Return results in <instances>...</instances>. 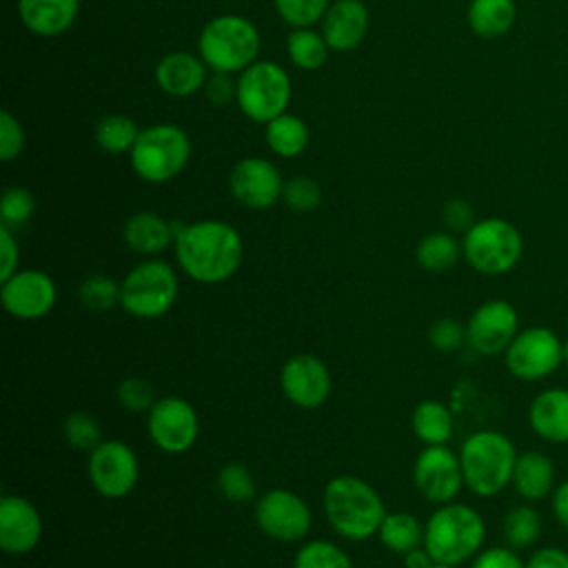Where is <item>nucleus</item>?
Returning <instances> with one entry per match:
<instances>
[{"instance_id":"nucleus-1","label":"nucleus","mask_w":568,"mask_h":568,"mask_svg":"<svg viewBox=\"0 0 568 568\" xmlns=\"http://www.w3.org/2000/svg\"><path fill=\"white\" fill-rule=\"evenodd\" d=\"M173 248L180 271L200 284L226 282L235 275L244 257L242 235L224 220L184 224Z\"/></svg>"},{"instance_id":"nucleus-2","label":"nucleus","mask_w":568,"mask_h":568,"mask_svg":"<svg viewBox=\"0 0 568 568\" xmlns=\"http://www.w3.org/2000/svg\"><path fill=\"white\" fill-rule=\"evenodd\" d=\"M322 504L331 528L351 541H364L377 535L386 517L379 493L355 475L333 477L324 488Z\"/></svg>"},{"instance_id":"nucleus-3","label":"nucleus","mask_w":568,"mask_h":568,"mask_svg":"<svg viewBox=\"0 0 568 568\" xmlns=\"http://www.w3.org/2000/svg\"><path fill=\"white\" fill-rule=\"evenodd\" d=\"M486 539V521L468 504H442L424 524V548L433 561L459 566L473 559Z\"/></svg>"},{"instance_id":"nucleus-4","label":"nucleus","mask_w":568,"mask_h":568,"mask_svg":"<svg viewBox=\"0 0 568 568\" xmlns=\"http://www.w3.org/2000/svg\"><path fill=\"white\" fill-rule=\"evenodd\" d=\"M517 448L508 435L484 428L470 433L459 448L466 488L477 497H495L510 486Z\"/></svg>"},{"instance_id":"nucleus-5","label":"nucleus","mask_w":568,"mask_h":568,"mask_svg":"<svg viewBox=\"0 0 568 568\" xmlns=\"http://www.w3.org/2000/svg\"><path fill=\"white\" fill-rule=\"evenodd\" d=\"M197 53L211 71L242 73L257 60L260 31L244 16H215L200 31Z\"/></svg>"},{"instance_id":"nucleus-6","label":"nucleus","mask_w":568,"mask_h":568,"mask_svg":"<svg viewBox=\"0 0 568 568\" xmlns=\"http://www.w3.org/2000/svg\"><path fill=\"white\" fill-rule=\"evenodd\" d=\"M191 138L171 122L151 124L140 131L131 149V169L149 184H164L178 178L191 160Z\"/></svg>"},{"instance_id":"nucleus-7","label":"nucleus","mask_w":568,"mask_h":568,"mask_svg":"<svg viewBox=\"0 0 568 568\" xmlns=\"http://www.w3.org/2000/svg\"><path fill=\"white\" fill-rule=\"evenodd\" d=\"M524 255L519 229L504 217L477 220L462 237V257L481 275H506Z\"/></svg>"},{"instance_id":"nucleus-8","label":"nucleus","mask_w":568,"mask_h":568,"mask_svg":"<svg viewBox=\"0 0 568 568\" xmlns=\"http://www.w3.org/2000/svg\"><path fill=\"white\" fill-rule=\"evenodd\" d=\"M180 280L171 264L149 257L138 262L120 282V306L138 320H158L178 302Z\"/></svg>"},{"instance_id":"nucleus-9","label":"nucleus","mask_w":568,"mask_h":568,"mask_svg":"<svg viewBox=\"0 0 568 568\" xmlns=\"http://www.w3.org/2000/svg\"><path fill=\"white\" fill-rule=\"evenodd\" d=\"M293 84L288 73L273 60H255L237 78V106L240 111L260 124L286 113Z\"/></svg>"},{"instance_id":"nucleus-10","label":"nucleus","mask_w":568,"mask_h":568,"mask_svg":"<svg viewBox=\"0 0 568 568\" xmlns=\"http://www.w3.org/2000/svg\"><path fill=\"white\" fill-rule=\"evenodd\" d=\"M559 335L548 326H526L521 328L504 353L506 368L513 377L521 382H539L550 377L561 364Z\"/></svg>"},{"instance_id":"nucleus-11","label":"nucleus","mask_w":568,"mask_h":568,"mask_svg":"<svg viewBox=\"0 0 568 568\" xmlns=\"http://www.w3.org/2000/svg\"><path fill=\"white\" fill-rule=\"evenodd\" d=\"M87 473L98 495L120 499L135 488L140 479V462L129 444L120 439H102L89 453Z\"/></svg>"},{"instance_id":"nucleus-12","label":"nucleus","mask_w":568,"mask_h":568,"mask_svg":"<svg viewBox=\"0 0 568 568\" xmlns=\"http://www.w3.org/2000/svg\"><path fill=\"white\" fill-rule=\"evenodd\" d=\"M146 430L155 448L166 455L186 453L200 435V417L195 408L178 397H160L146 415Z\"/></svg>"},{"instance_id":"nucleus-13","label":"nucleus","mask_w":568,"mask_h":568,"mask_svg":"<svg viewBox=\"0 0 568 568\" xmlns=\"http://www.w3.org/2000/svg\"><path fill=\"white\" fill-rule=\"evenodd\" d=\"M255 524L266 537L291 544L308 535L313 513L297 493L271 488L255 504Z\"/></svg>"},{"instance_id":"nucleus-14","label":"nucleus","mask_w":568,"mask_h":568,"mask_svg":"<svg viewBox=\"0 0 568 568\" xmlns=\"http://www.w3.org/2000/svg\"><path fill=\"white\" fill-rule=\"evenodd\" d=\"M0 302L11 317L40 320L58 302V286L47 271L18 268L0 286Z\"/></svg>"},{"instance_id":"nucleus-15","label":"nucleus","mask_w":568,"mask_h":568,"mask_svg":"<svg viewBox=\"0 0 568 568\" xmlns=\"http://www.w3.org/2000/svg\"><path fill=\"white\" fill-rule=\"evenodd\" d=\"M413 481L424 499L439 506L453 501L462 486H466L459 453L450 450L446 444L424 446L415 459Z\"/></svg>"},{"instance_id":"nucleus-16","label":"nucleus","mask_w":568,"mask_h":568,"mask_svg":"<svg viewBox=\"0 0 568 568\" xmlns=\"http://www.w3.org/2000/svg\"><path fill=\"white\" fill-rule=\"evenodd\" d=\"M519 331L517 308L506 300H488L468 317L466 344L479 355H499L506 353Z\"/></svg>"},{"instance_id":"nucleus-17","label":"nucleus","mask_w":568,"mask_h":568,"mask_svg":"<svg viewBox=\"0 0 568 568\" xmlns=\"http://www.w3.org/2000/svg\"><path fill=\"white\" fill-rule=\"evenodd\" d=\"M231 195L246 209H271L284 193V178L280 169L260 155L242 158L229 173Z\"/></svg>"},{"instance_id":"nucleus-18","label":"nucleus","mask_w":568,"mask_h":568,"mask_svg":"<svg viewBox=\"0 0 568 568\" xmlns=\"http://www.w3.org/2000/svg\"><path fill=\"white\" fill-rule=\"evenodd\" d=\"M280 386L293 406L313 410L331 395V373L317 355L297 353L284 362L280 371Z\"/></svg>"},{"instance_id":"nucleus-19","label":"nucleus","mask_w":568,"mask_h":568,"mask_svg":"<svg viewBox=\"0 0 568 568\" xmlns=\"http://www.w3.org/2000/svg\"><path fill=\"white\" fill-rule=\"evenodd\" d=\"M42 537L40 510L20 495L0 497V548L9 555L31 552Z\"/></svg>"},{"instance_id":"nucleus-20","label":"nucleus","mask_w":568,"mask_h":568,"mask_svg":"<svg viewBox=\"0 0 568 568\" xmlns=\"http://www.w3.org/2000/svg\"><path fill=\"white\" fill-rule=\"evenodd\" d=\"M322 36L333 51L355 49L368 31V9L362 0H333L322 18Z\"/></svg>"},{"instance_id":"nucleus-21","label":"nucleus","mask_w":568,"mask_h":568,"mask_svg":"<svg viewBox=\"0 0 568 568\" xmlns=\"http://www.w3.org/2000/svg\"><path fill=\"white\" fill-rule=\"evenodd\" d=\"M206 62L191 51H171L155 64V84L171 98H189L204 89Z\"/></svg>"},{"instance_id":"nucleus-22","label":"nucleus","mask_w":568,"mask_h":568,"mask_svg":"<svg viewBox=\"0 0 568 568\" xmlns=\"http://www.w3.org/2000/svg\"><path fill=\"white\" fill-rule=\"evenodd\" d=\"M532 433L548 444H568V388H544L528 406Z\"/></svg>"},{"instance_id":"nucleus-23","label":"nucleus","mask_w":568,"mask_h":568,"mask_svg":"<svg viewBox=\"0 0 568 568\" xmlns=\"http://www.w3.org/2000/svg\"><path fill=\"white\" fill-rule=\"evenodd\" d=\"M80 0H18L22 24L40 38L62 36L75 22Z\"/></svg>"},{"instance_id":"nucleus-24","label":"nucleus","mask_w":568,"mask_h":568,"mask_svg":"<svg viewBox=\"0 0 568 568\" xmlns=\"http://www.w3.org/2000/svg\"><path fill=\"white\" fill-rule=\"evenodd\" d=\"M510 486L524 501H539L557 488V470L552 459L541 450H524L517 455Z\"/></svg>"},{"instance_id":"nucleus-25","label":"nucleus","mask_w":568,"mask_h":568,"mask_svg":"<svg viewBox=\"0 0 568 568\" xmlns=\"http://www.w3.org/2000/svg\"><path fill=\"white\" fill-rule=\"evenodd\" d=\"M122 235H124L126 246L133 253L142 255V257L160 255L162 251H166L175 242L173 220H166V217H162L160 213H153V211L133 213L124 222Z\"/></svg>"},{"instance_id":"nucleus-26","label":"nucleus","mask_w":568,"mask_h":568,"mask_svg":"<svg viewBox=\"0 0 568 568\" xmlns=\"http://www.w3.org/2000/svg\"><path fill=\"white\" fill-rule=\"evenodd\" d=\"M466 16L475 36L495 40L513 29L517 20V4L515 0H470Z\"/></svg>"},{"instance_id":"nucleus-27","label":"nucleus","mask_w":568,"mask_h":568,"mask_svg":"<svg viewBox=\"0 0 568 568\" xmlns=\"http://www.w3.org/2000/svg\"><path fill=\"white\" fill-rule=\"evenodd\" d=\"M410 428L424 446L448 444L455 428L453 413L437 399H422L410 415Z\"/></svg>"},{"instance_id":"nucleus-28","label":"nucleus","mask_w":568,"mask_h":568,"mask_svg":"<svg viewBox=\"0 0 568 568\" xmlns=\"http://www.w3.org/2000/svg\"><path fill=\"white\" fill-rule=\"evenodd\" d=\"M264 126L266 144L280 158H297L308 146V126L293 113H282Z\"/></svg>"},{"instance_id":"nucleus-29","label":"nucleus","mask_w":568,"mask_h":568,"mask_svg":"<svg viewBox=\"0 0 568 568\" xmlns=\"http://www.w3.org/2000/svg\"><path fill=\"white\" fill-rule=\"evenodd\" d=\"M377 535L384 548L397 555H406L408 550L424 546V524L404 510L386 513Z\"/></svg>"},{"instance_id":"nucleus-30","label":"nucleus","mask_w":568,"mask_h":568,"mask_svg":"<svg viewBox=\"0 0 568 568\" xmlns=\"http://www.w3.org/2000/svg\"><path fill=\"white\" fill-rule=\"evenodd\" d=\"M541 530H544L541 515L530 504H519V506L510 508L501 519L504 541H506V546H510L515 550L532 548L539 541Z\"/></svg>"},{"instance_id":"nucleus-31","label":"nucleus","mask_w":568,"mask_h":568,"mask_svg":"<svg viewBox=\"0 0 568 568\" xmlns=\"http://www.w3.org/2000/svg\"><path fill=\"white\" fill-rule=\"evenodd\" d=\"M462 257V244L453 237V233L435 231L419 240L415 248L417 264L428 273H444L457 264Z\"/></svg>"},{"instance_id":"nucleus-32","label":"nucleus","mask_w":568,"mask_h":568,"mask_svg":"<svg viewBox=\"0 0 568 568\" xmlns=\"http://www.w3.org/2000/svg\"><path fill=\"white\" fill-rule=\"evenodd\" d=\"M328 51L331 47L326 44L322 31H315L311 27L293 29L286 38L288 60L302 71H315L324 67V62L328 60Z\"/></svg>"},{"instance_id":"nucleus-33","label":"nucleus","mask_w":568,"mask_h":568,"mask_svg":"<svg viewBox=\"0 0 568 568\" xmlns=\"http://www.w3.org/2000/svg\"><path fill=\"white\" fill-rule=\"evenodd\" d=\"M138 135V124L124 113H109L95 124V144L111 155L131 153Z\"/></svg>"},{"instance_id":"nucleus-34","label":"nucleus","mask_w":568,"mask_h":568,"mask_svg":"<svg viewBox=\"0 0 568 568\" xmlns=\"http://www.w3.org/2000/svg\"><path fill=\"white\" fill-rule=\"evenodd\" d=\"M293 568H353V561L337 544L328 539H313L302 544L295 552Z\"/></svg>"},{"instance_id":"nucleus-35","label":"nucleus","mask_w":568,"mask_h":568,"mask_svg":"<svg viewBox=\"0 0 568 568\" xmlns=\"http://www.w3.org/2000/svg\"><path fill=\"white\" fill-rule=\"evenodd\" d=\"M80 304L91 313H106L120 306V282L109 275H89L78 288Z\"/></svg>"},{"instance_id":"nucleus-36","label":"nucleus","mask_w":568,"mask_h":568,"mask_svg":"<svg viewBox=\"0 0 568 568\" xmlns=\"http://www.w3.org/2000/svg\"><path fill=\"white\" fill-rule=\"evenodd\" d=\"M217 490L231 504H246L255 497V479L248 466L229 462L217 473Z\"/></svg>"},{"instance_id":"nucleus-37","label":"nucleus","mask_w":568,"mask_h":568,"mask_svg":"<svg viewBox=\"0 0 568 568\" xmlns=\"http://www.w3.org/2000/svg\"><path fill=\"white\" fill-rule=\"evenodd\" d=\"M62 435L71 448L82 453H91L102 442L100 422L87 410L71 413L62 424Z\"/></svg>"},{"instance_id":"nucleus-38","label":"nucleus","mask_w":568,"mask_h":568,"mask_svg":"<svg viewBox=\"0 0 568 568\" xmlns=\"http://www.w3.org/2000/svg\"><path fill=\"white\" fill-rule=\"evenodd\" d=\"M36 211V197L24 186H9L0 200V224L11 231L24 226Z\"/></svg>"},{"instance_id":"nucleus-39","label":"nucleus","mask_w":568,"mask_h":568,"mask_svg":"<svg viewBox=\"0 0 568 568\" xmlns=\"http://www.w3.org/2000/svg\"><path fill=\"white\" fill-rule=\"evenodd\" d=\"M282 200L295 213H311L322 204V186L308 175H293L284 182Z\"/></svg>"},{"instance_id":"nucleus-40","label":"nucleus","mask_w":568,"mask_h":568,"mask_svg":"<svg viewBox=\"0 0 568 568\" xmlns=\"http://www.w3.org/2000/svg\"><path fill=\"white\" fill-rule=\"evenodd\" d=\"M273 4L286 24L300 29L322 22L331 0H273Z\"/></svg>"},{"instance_id":"nucleus-41","label":"nucleus","mask_w":568,"mask_h":568,"mask_svg":"<svg viewBox=\"0 0 568 568\" xmlns=\"http://www.w3.org/2000/svg\"><path fill=\"white\" fill-rule=\"evenodd\" d=\"M115 397H118V404L131 413H149L158 402L153 386L142 377L122 379L118 384Z\"/></svg>"},{"instance_id":"nucleus-42","label":"nucleus","mask_w":568,"mask_h":568,"mask_svg":"<svg viewBox=\"0 0 568 568\" xmlns=\"http://www.w3.org/2000/svg\"><path fill=\"white\" fill-rule=\"evenodd\" d=\"M428 344L437 353H455L466 344V324L453 317H439L428 328Z\"/></svg>"},{"instance_id":"nucleus-43","label":"nucleus","mask_w":568,"mask_h":568,"mask_svg":"<svg viewBox=\"0 0 568 568\" xmlns=\"http://www.w3.org/2000/svg\"><path fill=\"white\" fill-rule=\"evenodd\" d=\"M24 149V131L11 111L0 113V160L11 162Z\"/></svg>"},{"instance_id":"nucleus-44","label":"nucleus","mask_w":568,"mask_h":568,"mask_svg":"<svg viewBox=\"0 0 568 568\" xmlns=\"http://www.w3.org/2000/svg\"><path fill=\"white\" fill-rule=\"evenodd\" d=\"M470 568H526V561L510 546H490L470 559Z\"/></svg>"},{"instance_id":"nucleus-45","label":"nucleus","mask_w":568,"mask_h":568,"mask_svg":"<svg viewBox=\"0 0 568 568\" xmlns=\"http://www.w3.org/2000/svg\"><path fill=\"white\" fill-rule=\"evenodd\" d=\"M202 91L213 106H226L231 100L237 98V80H233L231 73L213 71V75L206 78Z\"/></svg>"},{"instance_id":"nucleus-46","label":"nucleus","mask_w":568,"mask_h":568,"mask_svg":"<svg viewBox=\"0 0 568 568\" xmlns=\"http://www.w3.org/2000/svg\"><path fill=\"white\" fill-rule=\"evenodd\" d=\"M442 220L450 231H462L466 233L477 220H475V211L470 206L468 200L464 197H453L444 204L442 209Z\"/></svg>"},{"instance_id":"nucleus-47","label":"nucleus","mask_w":568,"mask_h":568,"mask_svg":"<svg viewBox=\"0 0 568 568\" xmlns=\"http://www.w3.org/2000/svg\"><path fill=\"white\" fill-rule=\"evenodd\" d=\"M20 262V248L13 231L4 224H0V282L9 280L18 271Z\"/></svg>"},{"instance_id":"nucleus-48","label":"nucleus","mask_w":568,"mask_h":568,"mask_svg":"<svg viewBox=\"0 0 568 568\" xmlns=\"http://www.w3.org/2000/svg\"><path fill=\"white\" fill-rule=\"evenodd\" d=\"M526 568H568V550L559 546H541L526 559Z\"/></svg>"},{"instance_id":"nucleus-49","label":"nucleus","mask_w":568,"mask_h":568,"mask_svg":"<svg viewBox=\"0 0 568 568\" xmlns=\"http://www.w3.org/2000/svg\"><path fill=\"white\" fill-rule=\"evenodd\" d=\"M550 508L555 519L564 530H568V479L557 484V488L550 495Z\"/></svg>"},{"instance_id":"nucleus-50","label":"nucleus","mask_w":568,"mask_h":568,"mask_svg":"<svg viewBox=\"0 0 568 568\" xmlns=\"http://www.w3.org/2000/svg\"><path fill=\"white\" fill-rule=\"evenodd\" d=\"M404 557V568H430L433 566V557L428 555V550L424 546L408 550Z\"/></svg>"},{"instance_id":"nucleus-51","label":"nucleus","mask_w":568,"mask_h":568,"mask_svg":"<svg viewBox=\"0 0 568 568\" xmlns=\"http://www.w3.org/2000/svg\"><path fill=\"white\" fill-rule=\"evenodd\" d=\"M561 359L568 366V339H564V344H561Z\"/></svg>"},{"instance_id":"nucleus-52","label":"nucleus","mask_w":568,"mask_h":568,"mask_svg":"<svg viewBox=\"0 0 568 568\" xmlns=\"http://www.w3.org/2000/svg\"><path fill=\"white\" fill-rule=\"evenodd\" d=\"M430 568H457V566H450V564H439V561H433Z\"/></svg>"}]
</instances>
